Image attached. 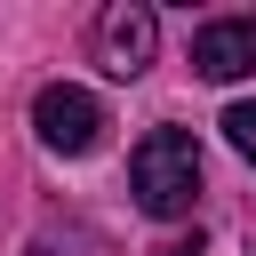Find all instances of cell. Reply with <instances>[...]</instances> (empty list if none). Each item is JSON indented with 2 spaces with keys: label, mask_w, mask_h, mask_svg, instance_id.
Here are the masks:
<instances>
[{
  "label": "cell",
  "mask_w": 256,
  "mask_h": 256,
  "mask_svg": "<svg viewBox=\"0 0 256 256\" xmlns=\"http://www.w3.org/2000/svg\"><path fill=\"white\" fill-rule=\"evenodd\" d=\"M128 184H136V208L144 216H192L200 200V144L184 128H152L128 160Z\"/></svg>",
  "instance_id": "obj_1"
},
{
  "label": "cell",
  "mask_w": 256,
  "mask_h": 256,
  "mask_svg": "<svg viewBox=\"0 0 256 256\" xmlns=\"http://www.w3.org/2000/svg\"><path fill=\"white\" fill-rule=\"evenodd\" d=\"M32 128H40L48 152H96V136H104V104H96L88 88H72V80H48V88L32 96Z\"/></svg>",
  "instance_id": "obj_2"
},
{
  "label": "cell",
  "mask_w": 256,
  "mask_h": 256,
  "mask_svg": "<svg viewBox=\"0 0 256 256\" xmlns=\"http://www.w3.org/2000/svg\"><path fill=\"white\" fill-rule=\"evenodd\" d=\"M152 48H160V16H152L144 0H112V8L96 16V64H104L112 80H136V72L152 64Z\"/></svg>",
  "instance_id": "obj_3"
},
{
  "label": "cell",
  "mask_w": 256,
  "mask_h": 256,
  "mask_svg": "<svg viewBox=\"0 0 256 256\" xmlns=\"http://www.w3.org/2000/svg\"><path fill=\"white\" fill-rule=\"evenodd\" d=\"M192 72L200 80H248L256 72V16H216L192 32Z\"/></svg>",
  "instance_id": "obj_4"
},
{
  "label": "cell",
  "mask_w": 256,
  "mask_h": 256,
  "mask_svg": "<svg viewBox=\"0 0 256 256\" xmlns=\"http://www.w3.org/2000/svg\"><path fill=\"white\" fill-rule=\"evenodd\" d=\"M224 136H232V152L256 168V104H232V112H224Z\"/></svg>",
  "instance_id": "obj_5"
},
{
  "label": "cell",
  "mask_w": 256,
  "mask_h": 256,
  "mask_svg": "<svg viewBox=\"0 0 256 256\" xmlns=\"http://www.w3.org/2000/svg\"><path fill=\"white\" fill-rule=\"evenodd\" d=\"M152 256H200V232H184V240H160Z\"/></svg>",
  "instance_id": "obj_6"
}]
</instances>
